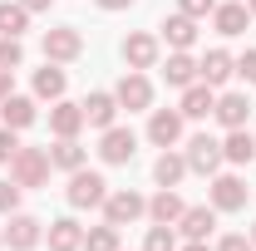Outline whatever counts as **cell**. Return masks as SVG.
I'll use <instances>...</instances> for the list:
<instances>
[{
	"mask_svg": "<svg viewBox=\"0 0 256 251\" xmlns=\"http://www.w3.org/2000/svg\"><path fill=\"white\" fill-rule=\"evenodd\" d=\"M10 178L20 188H44V178H50V148H25L20 143V153L10 162Z\"/></svg>",
	"mask_w": 256,
	"mask_h": 251,
	"instance_id": "cell-1",
	"label": "cell"
},
{
	"mask_svg": "<svg viewBox=\"0 0 256 251\" xmlns=\"http://www.w3.org/2000/svg\"><path fill=\"white\" fill-rule=\"evenodd\" d=\"M84 54V34L74 30V25H54V30H44V60L50 64H69Z\"/></svg>",
	"mask_w": 256,
	"mask_h": 251,
	"instance_id": "cell-2",
	"label": "cell"
},
{
	"mask_svg": "<svg viewBox=\"0 0 256 251\" xmlns=\"http://www.w3.org/2000/svg\"><path fill=\"white\" fill-rule=\"evenodd\" d=\"M133 153H138V138H133V128H104V138H98V158L108 162V168H124V162H133Z\"/></svg>",
	"mask_w": 256,
	"mask_h": 251,
	"instance_id": "cell-3",
	"label": "cell"
},
{
	"mask_svg": "<svg viewBox=\"0 0 256 251\" xmlns=\"http://www.w3.org/2000/svg\"><path fill=\"white\" fill-rule=\"evenodd\" d=\"M143 212H148V202L133 188H118V192L104 197V222H114V226H128V222H138Z\"/></svg>",
	"mask_w": 256,
	"mask_h": 251,
	"instance_id": "cell-4",
	"label": "cell"
},
{
	"mask_svg": "<svg viewBox=\"0 0 256 251\" xmlns=\"http://www.w3.org/2000/svg\"><path fill=\"white\" fill-rule=\"evenodd\" d=\"M104 197H108V182L98 178V172H69V207H104Z\"/></svg>",
	"mask_w": 256,
	"mask_h": 251,
	"instance_id": "cell-5",
	"label": "cell"
},
{
	"mask_svg": "<svg viewBox=\"0 0 256 251\" xmlns=\"http://www.w3.org/2000/svg\"><path fill=\"white\" fill-rule=\"evenodd\" d=\"M188 168L192 172H217V168H222L226 158H222V143H217V138H212V133H197V138H188Z\"/></svg>",
	"mask_w": 256,
	"mask_h": 251,
	"instance_id": "cell-6",
	"label": "cell"
},
{
	"mask_svg": "<svg viewBox=\"0 0 256 251\" xmlns=\"http://www.w3.org/2000/svg\"><path fill=\"white\" fill-rule=\"evenodd\" d=\"M114 98H118V108H148L153 104V84L143 79V69H128L124 79H118V89H114Z\"/></svg>",
	"mask_w": 256,
	"mask_h": 251,
	"instance_id": "cell-7",
	"label": "cell"
},
{
	"mask_svg": "<svg viewBox=\"0 0 256 251\" xmlns=\"http://www.w3.org/2000/svg\"><path fill=\"white\" fill-rule=\"evenodd\" d=\"M148 138H153L158 148H172V143L182 138V108H153V118H148Z\"/></svg>",
	"mask_w": 256,
	"mask_h": 251,
	"instance_id": "cell-8",
	"label": "cell"
},
{
	"mask_svg": "<svg viewBox=\"0 0 256 251\" xmlns=\"http://www.w3.org/2000/svg\"><path fill=\"white\" fill-rule=\"evenodd\" d=\"M212 207H217V212H242V207H246V182L232 178V172L212 178Z\"/></svg>",
	"mask_w": 256,
	"mask_h": 251,
	"instance_id": "cell-9",
	"label": "cell"
},
{
	"mask_svg": "<svg viewBox=\"0 0 256 251\" xmlns=\"http://www.w3.org/2000/svg\"><path fill=\"white\" fill-rule=\"evenodd\" d=\"M5 246L10 251H30V246H40V222L34 217H25V212H10V222H5Z\"/></svg>",
	"mask_w": 256,
	"mask_h": 251,
	"instance_id": "cell-10",
	"label": "cell"
},
{
	"mask_svg": "<svg viewBox=\"0 0 256 251\" xmlns=\"http://www.w3.org/2000/svg\"><path fill=\"white\" fill-rule=\"evenodd\" d=\"M158 34H128L124 40V64L128 69H153L158 64Z\"/></svg>",
	"mask_w": 256,
	"mask_h": 251,
	"instance_id": "cell-11",
	"label": "cell"
},
{
	"mask_svg": "<svg viewBox=\"0 0 256 251\" xmlns=\"http://www.w3.org/2000/svg\"><path fill=\"white\" fill-rule=\"evenodd\" d=\"M232 74H236V60H232L226 50H207V54L197 60V79H202V84H212V89L226 84Z\"/></svg>",
	"mask_w": 256,
	"mask_h": 251,
	"instance_id": "cell-12",
	"label": "cell"
},
{
	"mask_svg": "<svg viewBox=\"0 0 256 251\" xmlns=\"http://www.w3.org/2000/svg\"><path fill=\"white\" fill-rule=\"evenodd\" d=\"M212 118H217L222 128H246L252 124V98L246 94H222L217 108H212Z\"/></svg>",
	"mask_w": 256,
	"mask_h": 251,
	"instance_id": "cell-13",
	"label": "cell"
},
{
	"mask_svg": "<svg viewBox=\"0 0 256 251\" xmlns=\"http://www.w3.org/2000/svg\"><path fill=\"white\" fill-rule=\"evenodd\" d=\"M34 118H40V108H34V98H25V94H10V98H0V124L5 128H30Z\"/></svg>",
	"mask_w": 256,
	"mask_h": 251,
	"instance_id": "cell-14",
	"label": "cell"
},
{
	"mask_svg": "<svg viewBox=\"0 0 256 251\" xmlns=\"http://www.w3.org/2000/svg\"><path fill=\"white\" fill-rule=\"evenodd\" d=\"M178 226H182V236H188V242H207V236H212V226H217V207H182Z\"/></svg>",
	"mask_w": 256,
	"mask_h": 251,
	"instance_id": "cell-15",
	"label": "cell"
},
{
	"mask_svg": "<svg viewBox=\"0 0 256 251\" xmlns=\"http://www.w3.org/2000/svg\"><path fill=\"white\" fill-rule=\"evenodd\" d=\"M212 108H217V94H212V84H188L182 89V118H212Z\"/></svg>",
	"mask_w": 256,
	"mask_h": 251,
	"instance_id": "cell-16",
	"label": "cell"
},
{
	"mask_svg": "<svg viewBox=\"0 0 256 251\" xmlns=\"http://www.w3.org/2000/svg\"><path fill=\"white\" fill-rule=\"evenodd\" d=\"M50 128H54L60 138H79V128H84V104H64V98H54Z\"/></svg>",
	"mask_w": 256,
	"mask_h": 251,
	"instance_id": "cell-17",
	"label": "cell"
},
{
	"mask_svg": "<svg viewBox=\"0 0 256 251\" xmlns=\"http://www.w3.org/2000/svg\"><path fill=\"white\" fill-rule=\"evenodd\" d=\"M114 118H118V98H114V94L98 89V94L84 98V124H89V128H114Z\"/></svg>",
	"mask_w": 256,
	"mask_h": 251,
	"instance_id": "cell-18",
	"label": "cell"
},
{
	"mask_svg": "<svg viewBox=\"0 0 256 251\" xmlns=\"http://www.w3.org/2000/svg\"><path fill=\"white\" fill-rule=\"evenodd\" d=\"M162 79H168L172 89H188V84H197V60H192L188 50H172V54H168V64H162Z\"/></svg>",
	"mask_w": 256,
	"mask_h": 251,
	"instance_id": "cell-19",
	"label": "cell"
},
{
	"mask_svg": "<svg viewBox=\"0 0 256 251\" xmlns=\"http://www.w3.org/2000/svg\"><path fill=\"white\" fill-rule=\"evenodd\" d=\"M162 40H168L172 50H192V44H197V20L182 15V10L168 15V20H162Z\"/></svg>",
	"mask_w": 256,
	"mask_h": 251,
	"instance_id": "cell-20",
	"label": "cell"
},
{
	"mask_svg": "<svg viewBox=\"0 0 256 251\" xmlns=\"http://www.w3.org/2000/svg\"><path fill=\"white\" fill-rule=\"evenodd\" d=\"M222 158H226V162H236V168H242V162H252V158H256V138L246 133V128H226Z\"/></svg>",
	"mask_w": 256,
	"mask_h": 251,
	"instance_id": "cell-21",
	"label": "cell"
},
{
	"mask_svg": "<svg viewBox=\"0 0 256 251\" xmlns=\"http://www.w3.org/2000/svg\"><path fill=\"white\" fill-rule=\"evenodd\" d=\"M79 246H84V226L74 217L50 222V251H79Z\"/></svg>",
	"mask_w": 256,
	"mask_h": 251,
	"instance_id": "cell-22",
	"label": "cell"
},
{
	"mask_svg": "<svg viewBox=\"0 0 256 251\" xmlns=\"http://www.w3.org/2000/svg\"><path fill=\"white\" fill-rule=\"evenodd\" d=\"M153 178H158V188H178V182L188 178V158L172 153V148H162V158L153 162Z\"/></svg>",
	"mask_w": 256,
	"mask_h": 251,
	"instance_id": "cell-23",
	"label": "cell"
},
{
	"mask_svg": "<svg viewBox=\"0 0 256 251\" xmlns=\"http://www.w3.org/2000/svg\"><path fill=\"white\" fill-rule=\"evenodd\" d=\"M212 20H217V34H242V30H246V20H252V10L236 5V0H226V5L212 10Z\"/></svg>",
	"mask_w": 256,
	"mask_h": 251,
	"instance_id": "cell-24",
	"label": "cell"
},
{
	"mask_svg": "<svg viewBox=\"0 0 256 251\" xmlns=\"http://www.w3.org/2000/svg\"><path fill=\"white\" fill-rule=\"evenodd\" d=\"M148 217H153V222H162V226H178V217H182V197H178L172 188H162L158 197L148 202Z\"/></svg>",
	"mask_w": 256,
	"mask_h": 251,
	"instance_id": "cell-25",
	"label": "cell"
},
{
	"mask_svg": "<svg viewBox=\"0 0 256 251\" xmlns=\"http://www.w3.org/2000/svg\"><path fill=\"white\" fill-rule=\"evenodd\" d=\"M64 84H69V79H64L60 64L44 60V69H34V94L40 98H64Z\"/></svg>",
	"mask_w": 256,
	"mask_h": 251,
	"instance_id": "cell-26",
	"label": "cell"
},
{
	"mask_svg": "<svg viewBox=\"0 0 256 251\" xmlns=\"http://www.w3.org/2000/svg\"><path fill=\"white\" fill-rule=\"evenodd\" d=\"M50 168L79 172V168H84V148H79V138H60V143L50 148Z\"/></svg>",
	"mask_w": 256,
	"mask_h": 251,
	"instance_id": "cell-27",
	"label": "cell"
},
{
	"mask_svg": "<svg viewBox=\"0 0 256 251\" xmlns=\"http://www.w3.org/2000/svg\"><path fill=\"white\" fill-rule=\"evenodd\" d=\"M25 25H30V10L20 5V0H0V34H25Z\"/></svg>",
	"mask_w": 256,
	"mask_h": 251,
	"instance_id": "cell-28",
	"label": "cell"
},
{
	"mask_svg": "<svg viewBox=\"0 0 256 251\" xmlns=\"http://www.w3.org/2000/svg\"><path fill=\"white\" fill-rule=\"evenodd\" d=\"M84 251H118V226L104 222V226H94V232H84Z\"/></svg>",
	"mask_w": 256,
	"mask_h": 251,
	"instance_id": "cell-29",
	"label": "cell"
},
{
	"mask_svg": "<svg viewBox=\"0 0 256 251\" xmlns=\"http://www.w3.org/2000/svg\"><path fill=\"white\" fill-rule=\"evenodd\" d=\"M143 251H178V236H172V226L153 222V226H148V242H143Z\"/></svg>",
	"mask_w": 256,
	"mask_h": 251,
	"instance_id": "cell-30",
	"label": "cell"
},
{
	"mask_svg": "<svg viewBox=\"0 0 256 251\" xmlns=\"http://www.w3.org/2000/svg\"><path fill=\"white\" fill-rule=\"evenodd\" d=\"M20 60H25L20 40L15 34H0V69H20Z\"/></svg>",
	"mask_w": 256,
	"mask_h": 251,
	"instance_id": "cell-31",
	"label": "cell"
},
{
	"mask_svg": "<svg viewBox=\"0 0 256 251\" xmlns=\"http://www.w3.org/2000/svg\"><path fill=\"white\" fill-rule=\"evenodd\" d=\"M20 182H15V178H10V182H0V212H5V217H10V212H15V207H20Z\"/></svg>",
	"mask_w": 256,
	"mask_h": 251,
	"instance_id": "cell-32",
	"label": "cell"
},
{
	"mask_svg": "<svg viewBox=\"0 0 256 251\" xmlns=\"http://www.w3.org/2000/svg\"><path fill=\"white\" fill-rule=\"evenodd\" d=\"M20 153V138H15V128H0V162H15Z\"/></svg>",
	"mask_w": 256,
	"mask_h": 251,
	"instance_id": "cell-33",
	"label": "cell"
},
{
	"mask_svg": "<svg viewBox=\"0 0 256 251\" xmlns=\"http://www.w3.org/2000/svg\"><path fill=\"white\" fill-rule=\"evenodd\" d=\"M178 5H182V15H192V20H202V15L217 10V0H178Z\"/></svg>",
	"mask_w": 256,
	"mask_h": 251,
	"instance_id": "cell-34",
	"label": "cell"
},
{
	"mask_svg": "<svg viewBox=\"0 0 256 251\" xmlns=\"http://www.w3.org/2000/svg\"><path fill=\"white\" fill-rule=\"evenodd\" d=\"M236 74H242L246 84H256V50H246V54L236 60Z\"/></svg>",
	"mask_w": 256,
	"mask_h": 251,
	"instance_id": "cell-35",
	"label": "cell"
},
{
	"mask_svg": "<svg viewBox=\"0 0 256 251\" xmlns=\"http://www.w3.org/2000/svg\"><path fill=\"white\" fill-rule=\"evenodd\" d=\"M217 251H256V246H252V236H236V232H232V236L217 242Z\"/></svg>",
	"mask_w": 256,
	"mask_h": 251,
	"instance_id": "cell-36",
	"label": "cell"
},
{
	"mask_svg": "<svg viewBox=\"0 0 256 251\" xmlns=\"http://www.w3.org/2000/svg\"><path fill=\"white\" fill-rule=\"evenodd\" d=\"M10 74L15 69H0V98H10Z\"/></svg>",
	"mask_w": 256,
	"mask_h": 251,
	"instance_id": "cell-37",
	"label": "cell"
},
{
	"mask_svg": "<svg viewBox=\"0 0 256 251\" xmlns=\"http://www.w3.org/2000/svg\"><path fill=\"white\" fill-rule=\"evenodd\" d=\"M133 0H98V10H128Z\"/></svg>",
	"mask_w": 256,
	"mask_h": 251,
	"instance_id": "cell-38",
	"label": "cell"
},
{
	"mask_svg": "<svg viewBox=\"0 0 256 251\" xmlns=\"http://www.w3.org/2000/svg\"><path fill=\"white\" fill-rule=\"evenodd\" d=\"M20 5H25L30 15H34V10H50V0H20Z\"/></svg>",
	"mask_w": 256,
	"mask_h": 251,
	"instance_id": "cell-39",
	"label": "cell"
},
{
	"mask_svg": "<svg viewBox=\"0 0 256 251\" xmlns=\"http://www.w3.org/2000/svg\"><path fill=\"white\" fill-rule=\"evenodd\" d=\"M182 251H212V246H207V242H188Z\"/></svg>",
	"mask_w": 256,
	"mask_h": 251,
	"instance_id": "cell-40",
	"label": "cell"
},
{
	"mask_svg": "<svg viewBox=\"0 0 256 251\" xmlns=\"http://www.w3.org/2000/svg\"><path fill=\"white\" fill-rule=\"evenodd\" d=\"M246 10H252V15H256V0H246Z\"/></svg>",
	"mask_w": 256,
	"mask_h": 251,
	"instance_id": "cell-41",
	"label": "cell"
},
{
	"mask_svg": "<svg viewBox=\"0 0 256 251\" xmlns=\"http://www.w3.org/2000/svg\"><path fill=\"white\" fill-rule=\"evenodd\" d=\"M252 246H256V222H252Z\"/></svg>",
	"mask_w": 256,
	"mask_h": 251,
	"instance_id": "cell-42",
	"label": "cell"
},
{
	"mask_svg": "<svg viewBox=\"0 0 256 251\" xmlns=\"http://www.w3.org/2000/svg\"><path fill=\"white\" fill-rule=\"evenodd\" d=\"M0 246H5V236H0Z\"/></svg>",
	"mask_w": 256,
	"mask_h": 251,
	"instance_id": "cell-43",
	"label": "cell"
}]
</instances>
